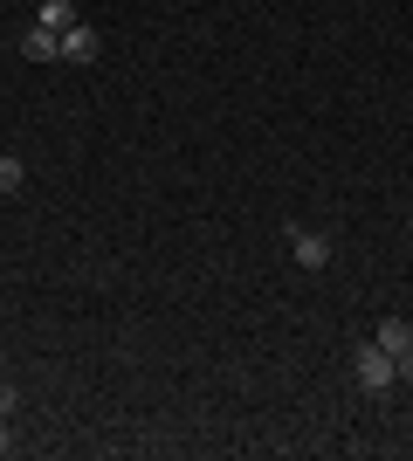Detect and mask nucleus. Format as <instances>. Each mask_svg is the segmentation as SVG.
Listing matches in <instances>:
<instances>
[{"mask_svg": "<svg viewBox=\"0 0 413 461\" xmlns=\"http://www.w3.org/2000/svg\"><path fill=\"white\" fill-rule=\"evenodd\" d=\"M21 56H35V62H62V35L35 21V28H28V41H21Z\"/></svg>", "mask_w": 413, "mask_h": 461, "instance_id": "4", "label": "nucleus"}, {"mask_svg": "<svg viewBox=\"0 0 413 461\" xmlns=\"http://www.w3.org/2000/svg\"><path fill=\"white\" fill-rule=\"evenodd\" d=\"M7 447H14V441H7V420H0V455H7Z\"/></svg>", "mask_w": 413, "mask_h": 461, "instance_id": "8", "label": "nucleus"}, {"mask_svg": "<svg viewBox=\"0 0 413 461\" xmlns=\"http://www.w3.org/2000/svg\"><path fill=\"white\" fill-rule=\"evenodd\" d=\"M373 345H386V351H393V358H400V351L413 345V324H407V317H386V324H379V338H373Z\"/></svg>", "mask_w": 413, "mask_h": 461, "instance_id": "5", "label": "nucleus"}, {"mask_svg": "<svg viewBox=\"0 0 413 461\" xmlns=\"http://www.w3.org/2000/svg\"><path fill=\"white\" fill-rule=\"evenodd\" d=\"M393 379H400V358L386 345H358V385L365 393H393Z\"/></svg>", "mask_w": 413, "mask_h": 461, "instance_id": "1", "label": "nucleus"}, {"mask_svg": "<svg viewBox=\"0 0 413 461\" xmlns=\"http://www.w3.org/2000/svg\"><path fill=\"white\" fill-rule=\"evenodd\" d=\"M290 249H296V262H303V269H324V262H331V241H324V234L290 228Z\"/></svg>", "mask_w": 413, "mask_h": 461, "instance_id": "3", "label": "nucleus"}, {"mask_svg": "<svg viewBox=\"0 0 413 461\" xmlns=\"http://www.w3.org/2000/svg\"><path fill=\"white\" fill-rule=\"evenodd\" d=\"M69 21H76V7H69V0H41V28H69Z\"/></svg>", "mask_w": 413, "mask_h": 461, "instance_id": "6", "label": "nucleus"}, {"mask_svg": "<svg viewBox=\"0 0 413 461\" xmlns=\"http://www.w3.org/2000/svg\"><path fill=\"white\" fill-rule=\"evenodd\" d=\"M62 62H97V28L69 21V28H62Z\"/></svg>", "mask_w": 413, "mask_h": 461, "instance_id": "2", "label": "nucleus"}, {"mask_svg": "<svg viewBox=\"0 0 413 461\" xmlns=\"http://www.w3.org/2000/svg\"><path fill=\"white\" fill-rule=\"evenodd\" d=\"M0 372H7V358H0Z\"/></svg>", "mask_w": 413, "mask_h": 461, "instance_id": "9", "label": "nucleus"}, {"mask_svg": "<svg viewBox=\"0 0 413 461\" xmlns=\"http://www.w3.org/2000/svg\"><path fill=\"white\" fill-rule=\"evenodd\" d=\"M21 179H28V173H21V158L0 152V193H21Z\"/></svg>", "mask_w": 413, "mask_h": 461, "instance_id": "7", "label": "nucleus"}]
</instances>
